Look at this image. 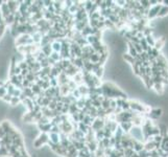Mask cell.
Wrapping results in <instances>:
<instances>
[{
  "label": "cell",
  "mask_w": 168,
  "mask_h": 157,
  "mask_svg": "<svg viewBox=\"0 0 168 157\" xmlns=\"http://www.w3.org/2000/svg\"><path fill=\"white\" fill-rule=\"evenodd\" d=\"M49 141V136H48V133H40L37 138L34 140L32 145L35 147L36 149H40L42 145H47V143Z\"/></svg>",
  "instance_id": "obj_1"
},
{
  "label": "cell",
  "mask_w": 168,
  "mask_h": 157,
  "mask_svg": "<svg viewBox=\"0 0 168 157\" xmlns=\"http://www.w3.org/2000/svg\"><path fill=\"white\" fill-rule=\"evenodd\" d=\"M6 4L9 6V9L11 14H15L17 12L18 9H19V5H20V1H14V0H9V1H6Z\"/></svg>",
  "instance_id": "obj_2"
},
{
  "label": "cell",
  "mask_w": 168,
  "mask_h": 157,
  "mask_svg": "<svg viewBox=\"0 0 168 157\" xmlns=\"http://www.w3.org/2000/svg\"><path fill=\"white\" fill-rule=\"evenodd\" d=\"M160 9H161V5H159V4H157V5H155V6H153V7H151V9H148V13H147L148 18L153 19V18L158 17V14H159Z\"/></svg>",
  "instance_id": "obj_3"
},
{
  "label": "cell",
  "mask_w": 168,
  "mask_h": 157,
  "mask_svg": "<svg viewBox=\"0 0 168 157\" xmlns=\"http://www.w3.org/2000/svg\"><path fill=\"white\" fill-rule=\"evenodd\" d=\"M0 13H1V16H2L3 19L11 15V12H9V6H7V4H6V1H4L2 5L0 6Z\"/></svg>",
  "instance_id": "obj_4"
},
{
  "label": "cell",
  "mask_w": 168,
  "mask_h": 157,
  "mask_svg": "<svg viewBox=\"0 0 168 157\" xmlns=\"http://www.w3.org/2000/svg\"><path fill=\"white\" fill-rule=\"evenodd\" d=\"M51 48H52V51L54 52H58L61 51L62 49V43H61V40L58 39V40H54L51 42Z\"/></svg>",
  "instance_id": "obj_5"
},
{
  "label": "cell",
  "mask_w": 168,
  "mask_h": 157,
  "mask_svg": "<svg viewBox=\"0 0 168 157\" xmlns=\"http://www.w3.org/2000/svg\"><path fill=\"white\" fill-rule=\"evenodd\" d=\"M133 127L134 126H133V124H132V122H121V124H120V129H121L123 132H125V133H128Z\"/></svg>",
  "instance_id": "obj_6"
},
{
  "label": "cell",
  "mask_w": 168,
  "mask_h": 157,
  "mask_svg": "<svg viewBox=\"0 0 168 157\" xmlns=\"http://www.w3.org/2000/svg\"><path fill=\"white\" fill-rule=\"evenodd\" d=\"M48 136H49V141L53 145H58L60 143V134L56 133H48Z\"/></svg>",
  "instance_id": "obj_7"
},
{
  "label": "cell",
  "mask_w": 168,
  "mask_h": 157,
  "mask_svg": "<svg viewBox=\"0 0 168 157\" xmlns=\"http://www.w3.org/2000/svg\"><path fill=\"white\" fill-rule=\"evenodd\" d=\"M77 90H78V92L81 93V96L89 95V89H88V87H87V86H86L85 84L78 85Z\"/></svg>",
  "instance_id": "obj_8"
},
{
  "label": "cell",
  "mask_w": 168,
  "mask_h": 157,
  "mask_svg": "<svg viewBox=\"0 0 168 157\" xmlns=\"http://www.w3.org/2000/svg\"><path fill=\"white\" fill-rule=\"evenodd\" d=\"M41 51H42L44 53V55H46V58L50 57V55H51V52H52L51 43H50V44H47V45H45V46H43V47H41Z\"/></svg>",
  "instance_id": "obj_9"
},
{
  "label": "cell",
  "mask_w": 168,
  "mask_h": 157,
  "mask_svg": "<svg viewBox=\"0 0 168 157\" xmlns=\"http://www.w3.org/2000/svg\"><path fill=\"white\" fill-rule=\"evenodd\" d=\"M168 15V6L165 5H161V9L159 11V14H158V17L160 18H164L165 16Z\"/></svg>",
  "instance_id": "obj_10"
},
{
  "label": "cell",
  "mask_w": 168,
  "mask_h": 157,
  "mask_svg": "<svg viewBox=\"0 0 168 157\" xmlns=\"http://www.w3.org/2000/svg\"><path fill=\"white\" fill-rule=\"evenodd\" d=\"M0 127H2V129L5 131V133L7 134V132H9V130L11 129L12 125H11V122H9V120H2V122H0Z\"/></svg>",
  "instance_id": "obj_11"
},
{
  "label": "cell",
  "mask_w": 168,
  "mask_h": 157,
  "mask_svg": "<svg viewBox=\"0 0 168 157\" xmlns=\"http://www.w3.org/2000/svg\"><path fill=\"white\" fill-rule=\"evenodd\" d=\"M30 37H32V41H34V44H40L41 39H42V35H41L40 32H35V34H34V35H32Z\"/></svg>",
  "instance_id": "obj_12"
},
{
  "label": "cell",
  "mask_w": 168,
  "mask_h": 157,
  "mask_svg": "<svg viewBox=\"0 0 168 157\" xmlns=\"http://www.w3.org/2000/svg\"><path fill=\"white\" fill-rule=\"evenodd\" d=\"M122 59L124 60V62L128 64V63H130V64L133 65L134 63H135V58H133L132 55H130L128 53H123V57H122Z\"/></svg>",
  "instance_id": "obj_13"
},
{
  "label": "cell",
  "mask_w": 168,
  "mask_h": 157,
  "mask_svg": "<svg viewBox=\"0 0 168 157\" xmlns=\"http://www.w3.org/2000/svg\"><path fill=\"white\" fill-rule=\"evenodd\" d=\"M151 116L154 118H159L162 116V109H153L151 112Z\"/></svg>",
  "instance_id": "obj_14"
},
{
  "label": "cell",
  "mask_w": 168,
  "mask_h": 157,
  "mask_svg": "<svg viewBox=\"0 0 168 157\" xmlns=\"http://www.w3.org/2000/svg\"><path fill=\"white\" fill-rule=\"evenodd\" d=\"M3 20H4V23H5V25H12V24L14 23V21H15L14 14H11L9 16H7L6 18H4Z\"/></svg>",
  "instance_id": "obj_15"
},
{
  "label": "cell",
  "mask_w": 168,
  "mask_h": 157,
  "mask_svg": "<svg viewBox=\"0 0 168 157\" xmlns=\"http://www.w3.org/2000/svg\"><path fill=\"white\" fill-rule=\"evenodd\" d=\"M163 151L168 152V136H164L162 139V145H161Z\"/></svg>",
  "instance_id": "obj_16"
},
{
  "label": "cell",
  "mask_w": 168,
  "mask_h": 157,
  "mask_svg": "<svg viewBox=\"0 0 168 157\" xmlns=\"http://www.w3.org/2000/svg\"><path fill=\"white\" fill-rule=\"evenodd\" d=\"M145 41L147 42V44L149 46H155V43H156V40L155 38L153 37V35H149V36H146L145 37Z\"/></svg>",
  "instance_id": "obj_17"
},
{
  "label": "cell",
  "mask_w": 168,
  "mask_h": 157,
  "mask_svg": "<svg viewBox=\"0 0 168 157\" xmlns=\"http://www.w3.org/2000/svg\"><path fill=\"white\" fill-rule=\"evenodd\" d=\"M109 108H110V99L103 97V99H102V102H101V109L108 110Z\"/></svg>",
  "instance_id": "obj_18"
},
{
  "label": "cell",
  "mask_w": 168,
  "mask_h": 157,
  "mask_svg": "<svg viewBox=\"0 0 168 157\" xmlns=\"http://www.w3.org/2000/svg\"><path fill=\"white\" fill-rule=\"evenodd\" d=\"M90 62L93 63V64H97L99 62V55L98 53H93V55H90Z\"/></svg>",
  "instance_id": "obj_19"
},
{
  "label": "cell",
  "mask_w": 168,
  "mask_h": 157,
  "mask_svg": "<svg viewBox=\"0 0 168 157\" xmlns=\"http://www.w3.org/2000/svg\"><path fill=\"white\" fill-rule=\"evenodd\" d=\"M154 87H155V90L158 93H162L164 91V88H163L164 86H163L162 83H156V84H154Z\"/></svg>",
  "instance_id": "obj_20"
},
{
  "label": "cell",
  "mask_w": 168,
  "mask_h": 157,
  "mask_svg": "<svg viewBox=\"0 0 168 157\" xmlns=\"http://www.w3.org/2000/svg\"><path fill=\"white\" fill-rule=\"evenodd\" d=\"M9 153L5 147H0V157H9Z\"/></svg>",
  "instance_id": "obj_21"
},
{
  "label": "cell",
  "mask_w": 168,
  "mask_h": 157,
  "mask_svg": "<svg viewBox=\"0 0 168 157\" xmlns=\"http://www.w3.org/2000/svg\"><path fill=\"white\" fill-rule=\"evenodd\" d=\"M50 58H51L52 60H54L55 62H58V61H61V60H62L60 53H58V52H54V51L51 52V55H50Z\"/></svg>",
  "instance_id": "obj_22"
},
{
  "label": "cell",
  "mask_w": 168,
  "mask_h": 157,
  "mask_svg": "<svg viewBox=\"0 0 168 157\" xmlns=\"http://www.w3.org/2000/svg\"><path fill=\"white\" fill-rule=\"evenodd\" d=\"M9 104L12 105L13 107H17L18 105H20L21 102H20V99H19V97H15V96H13L12 99H11V103Z\"/></svg>",
  "instance_id": "obj_23"
},
{
  "label": "cell",
  "mask_w": 168,
  "mask_h": 157,
  "mask_svg": "<svg viewBox=\"0 0 168 157\" xmlns=\"http://www.w3.org/2000/svg\"><path fill=\"white\" fill-rule=\"evenodd\" d=\"M38 124H40V125H46V124H50V118H48V117L46 116H42L41 117V119L39 120Z\"/></svg>",
  "instance_id": "obj_24"
},
{
  "label": "cell",
  "mask_w": 168,
  "mask_h": 157,
  "mask_svg": "<svg viewBox=\"0 0 168 157\" xmlns=\"http://www.w3.org/2000/svg\"><path fill=\"white\" fill-rule=\"evenodd\" d=\"M18 66L20 67V69H21V70L28 69V65H27V63L25 62V60H23V61L19 62V64H18Z\"/></svg>",
  "instance_id": "obj_25"
},
{
  "label": "cell",
  "mask_w": 168,
  "mask_h": 157,
  "mask_svg": "<svg viewBox=\"0 0 168 157\" xmlns=\"http://www.w3.org/2000/svg\"><path fill=\"white\" fill-rule=\"evenodd\" d=\"M13 96L11 95V94H9V93H6L5 95L2 97V102H4L5 104H9V103H11V99H12Z\"/></svg>",
  "instance_id": "obj_26"
},
{
  "label": "cell",
  "mask_w": 168,
  "mask_h": 157,
  "mask_svg": "<svg viewBox=\"0 0 168 157\" xmlns=\"http://www.w3.org/2000/svg\"><path fill=\"white\" fill-rule=\"evenodd\" d=\"M49 133H56V134H60L61 133V129L58 126H52L51 127V130H50Z\"/></svg>",
  "instance_id": "obj_27"
},
{
  "label": "cell",
  "mask_w": 168,
  "mask_h": 157,
  "mask_svg": "<svg viewBox=\"0 0 168 157\" xmlns=\"http://www.w3.org/2000/svg\"><path fill=\"white\" fill-rule=\"evenodd\" d=\"M5 28H6L5 23L0 24V38H2V37H3L4 32H5Z\"/></svg>",
  "instance_id": "obj_28"
},
{
  "label": "cell",
  "mask_w": 168,
  "mask_h": 157,
  "mask_svg": "<svg viewBox=\"0 0 168 157\" xmlns=\"http://www.w3.org/2000/svg\"><path fill=\"white\" fill-rule=\"evenodd\" d=\"M6 88L4 86H1L0 87V99H2V97L6 94Z\"/></svg>",
  "instance_id": "obj_29"
},
{
  "label": "cell",
  "mask_w": 168,
  "mask_h": 157,
  "mask_svg": "<svg viewBox=\"0 0 168 157\" xmlns=\"http://www.w3.org/2000/svg\"><path fill=\"white\" fill-rule=\"evenodd\" d=\"M53 4V1H50V0H47V1H43V5L46 6V7H49L50 5Z\"/></svg>",
  "instance_id": "obj_30"
},
{
  "label": "cell",
  "mask_w": 168,
  "mask_h": 157,
  "mask_svg": "<svg viewBox=\"0 0 168 157\" xmlns=\"http://www.w3.org/2000/svg\"><path fill=\"white\" fill-rule=\"evenodd\" d=\"M23 2L27 7H30V6L34 4V1H32V0H25V1H23Z\"/></svg>",
  "instance_id": "obj_31"
},
{
  "label": "cell",
  "mask_w": 168,
  "mask_h": 157,
  "mask_svg": "<svg viewBox=\"0 0 168 157\" xmlns=\"http://www.w3.org/2000/svg\"><path fill=\"white\" fill-rule=\"evenodd\" d=\"M5 135H6L5 131L3 130V129H2V127H0V139H2L3 137L5 136Z\"/></svg>",
  "instance_id": "obj_32"
},
{
  "label": "cell",
  "mask_w": 168,
  "mask_h": 157,
  "mask_svg": "<svg viewBox=\"0 0 168 157\" xmlns=\"http://www.w3.org/2000/svg\"><path fill=\"white\" fill-rule=\"evenodd\" d=\"M29 73V71L27 69H24V70H21V76H23V78H25L27 74Z\"/></svg>",
  "instance_id": "obj_33"
},
{
  "label": "cell",
  "mask_w": 168,
  "mask_h": 157,
  "mask_svg": "<svg viewBox=\"0 0 168 157\" xmlns=\"http://www.w3.org/2000/svg\"><path fill=\"white\" fill-rule=\"evenodd\" d=\"M3 2H4V1H2V0H0V6L2 5V4H3Z\"/></svg>",
  "instance_id": "obj_34"
}]
</instances>
